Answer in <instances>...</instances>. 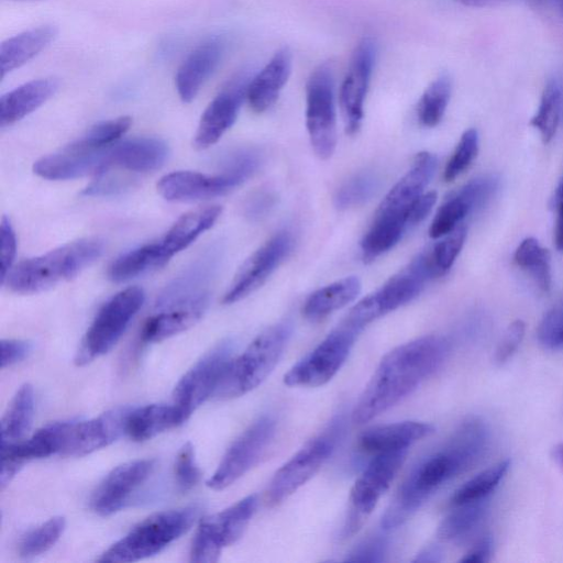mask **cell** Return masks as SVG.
Instances as JSON below:
<instances>
[{"label": "cell", "mask_w": 563, "mask_h": 563, "mask_svg": "<svg viewBox=\"0 0 563 563\" xmlns=\"http://www.w3.org/2000/svg\"><path fill=\"white\" fill-rule=\"evenodd\" d=\"M485 507L482 501L453 506L438 528V536L446 541L464 538L482 521Z\"/></svg>", "instance_id": "38"}, {"label": "cell", "mask_w": 563, "mask_h": 563, "mask_svg": "<svg viewBox=\"0 0 563 563\" xmlns=\"http://www.w3.org/2000/svg\"><path fill=\"white\" fill-rule=\"evenodd\" d=\"M102 250L103 243L97 238L73 241L22 261L4 282L18 294L38 292L78 275L101 255Z\"/></svg>", "instance_id": "4"}, {"label": "cell", "mask_w": 563, "mask_h": 563, "mask_svg": "<svg viewBox=\"0 0 563 563\" xmlns=\"http://www.w3.org/2000/svg\"><path fill=\"white\" fill-rule=\"evenodd\" d=\"M260 165L261 155L256 151L242 150L228 158L223 172L245 181L258 169Z\"/></svg>", "instance_id": "48"}, {"label": "cell", "mask_w": 563, "mask_h": 563, "mask_svg": "<svg viewBox=\"0 0 563 563\" xmlns=\"http://www.w3.org/2000/svg\"><path fill=\"white\" fill-rule=\"evenodd\" d=\"M380 178L372 170L355 174L346 180L334 196V205L340 210L357 207L369 200L378 190Z\"/></svg>", "instance_id": "39"}, {"label": "cell", "mask_w": 563, "mask_h": 563, "mask_svg": "<svg viewBox=\"0 0 563 563\" xmlns=\"http://www.w3.org/2000/svg\"><path fill=\"white\" fill-rule=\"evenodd\" d=\"M128 408H115L85 421H65L59 454L82 456L109 445L124 433Z\"/></svg>", "instance_id": "18"}, {"label": "cell", "mask_w": 563, "mask_h": 563, "mask_svg": "<svg viewBox=\"0 0 563 563\" xmlns=\"http://www.w3.org/2000/svg\"><path fill=\"white\" fill-rule=\"evenodd\" d=\"M154 467V460L143 459L113 468L93 492L90 501L92 510L100 516H110L124 508Z\"/></svg>", "instance_id": "19"}, {"label": "cell", "mask_w": 563, "mask_h": 563, "mask_svg": "<svg viewBox=\"0 0 563 563\" xmlns=\"http://www.w3.org/2000/svg\"><path fill=\"white\" fill-rule=\"evenodd\" d=\"M435 201L437 194L434 191L422 194L410 210L409 227H415L422 222L432 210Z\"/></svg>", "instance_id": "54"}, {"label": "cell", "mask_w": 563, "mask_h": 563, "mask_svg": "<svg viewBox=\"0 0 563 563\" xmlns=\"http://www.w3.org/2000/svg\"><path fill=\"white\" fill-rule=\"evenodd\" d=\"M276 203V196L267 189H261L254 192L245 202V216L257 221L266 217Z\"/></svg>", "instance_id": "52"}, {"label": "cell", "mask_w": 563, "mask_h": 563, "mask_svg": "<svg viewBox=\"0 0 563 563\" xmlns=\"http://www.w3.org/2000/svg\"><path fill=\"white\" fill-rule=\"evenodd\" d=\"M111 146L101 150H89L71 143L60 152L36 161L33 170L40 177L51 180H68L91 174L99 175L110 168L109 153Z\"/></svg>", "instance_id": "21"}, {"label": "cell", "mask_w": 563, "mask_h": 563, "mask_svg": "<svg viewBox=\"0 0 563 563\" xmlns=\"http://www.w3.org/2000/svg\"><path fill=\"white\" fill-rule=\"evenodd\" d=\"M209 305V292L157 308L141 331L144 343H155L178 334L200 320Z\"/></svg>", "instance_id": "23"}, {"label": "cell", "mask_w": 563, "mask_h": 563, "mask_svg": "<svg viewBox=\"0 0 563 563\" xmlns=\"http://www.w3.org/2000/svg\"><path fill=\"white\" fill-rule=\"evenodd\" d=\"M552 207L556 216L554 242L556 249L563 252V177L554 191V196L552 198Z\"/></svg>", "instance_id": "55"}, {"label": "cell", "mask_w": 563, "mask_h": 563, "mask_svg": "<svg viewBox=\"0 0 563 563\" xmlns=\"http://www.w3.org/2000/svg\"><path fill=\"white\" fill-rule=\"evenodd\" d=\"M435 167L434 155L419 153L411 168L388 191L361 243L367 256L375 258L387 252L410 228V210L433 177Z\"/></svg>", "instance_id": "3"}, {"label": "cell", "mask_w": 563, "mask_h": 563, "mask_svg": "<svg viewBox=\"0 0 563 563\" xmlns=\"http://www.w3.org/2000/svg\"><path fill=\"white\" fill-rule=\"evenodd\" d=\"M537 334L544 349L556 350L563 346V306L553 308L543 317Z\"/></svg>", "instance_id": "47"}, {"label": "cell", "mask_w": 563, "mask_h": 563, "mask_svg": "<svg viewBox=\"0 0 563 563\" xmlns=\"http://www.w3.org/2000/svg\"><path fill=\"white\" fill-rule=\"evenodd\" d=\"M408 450L380 453L372 460L355 481L351 494V515L346 531L354 532L388 489L402 466Z\"/></svg>", "instance_id": "15"}, {"label": "cell", "mask_w": 563, "mask_h": 563, "mask_svg": "<svg viewBox=\"0 0 563 563\" xmlns=\"http://www.w3.org/2000/svg\"><path fill=\"white\" fill-rule=\"evenodd\" d=\"M561 115V90L555 81L543 89L537 113L530 124L537 129L544 143H549L556 133Z\"/></svg>", "instance_id": "40"}, {"label": "cell", "mask_w": 563, "mask_h": 563, "mask_svg": "<svg viewBox=\"0 0 563 563\" xmlns=\"http://www.w3.org/2000/svg\"><path fill=\"white\" fill-rule=\"evenodd\" d=\"M344 431L342 417L333 418L309 440L273 476L266 492V503L274 507L305 485L329 460Z\"/></svg>", "instance_id": "8"}, {"label": "cell", "mask_w": 563, "mask_h": 563, "mask_svg": "<svg viewBox=\"0 0 563 563\" xmlns=\"http://www.w3.org/2000/svg\"><path fill=\"white\" fill-rule=\"evenodd\" d=\"M360 291L357 277L342 278L312 292L302 307V313L310 321H319L352 302Z\"/></svg>", "instance_id": "32"}, {"label": "cell", "mask_w": 563, "mask_h": 563, "mask_svg": "<svg viewBox=\"0 0 563 563\" xmlns=\"http://www.w3.org/2000/svg\"><path fill=\"white\" fill-rule=\"evenodd\" d=\"M376 53V42L372 37H363L352 54L347 73L341 85L340 108L349 134L356 133L362 124L364 100L375 65Z\"/></svg>", "instance_id": "16"}, {"label": "cell", "mask_w": 563, "mask_h": 563, "mask_svg": "<svg viewBox=\"0 0 563 563\" xmlns=\"http://www.w3.org/2000/svg\"><path fill=\"white\" fill-rule=\"evenodd\" d=\"M249 84L247 74H240L209 103L195 135L197 148L213 145L232 126L246 98Z\"/></svg>", "instance_id": "20"}, {"label": "cell", "mask_w": 563, "mask_h": 563, "mask_svg": "<svg viewBox=\"0 0 563 563\" xmlns=\"http://www.w3.org/2000/svg\"><path fill=\"white\" fill-rule=\"evenodd\" d=\"M224 52V42L212 37L197 46L177 70L175 84L180 99L190 102L218 67Z\"/></svg>", "instance_id": "25"}, {"label": "cell", "mask_w": 563, "mask_h": 563, "mask_svg": "<svg viewBox=\"0 0 563 563\" xmlns=\"http://www.w3.org/2000/svg\"><path fill=\"white\" fill-rule=\"evenodd\" d=\"M170 258L159 241L131 250L119 256L109 267L108 276L120 283L164 266Z\"/></svg>", "instance_id": "33"}, {"label": "cell", "mask_w": 563, "mask_h": 563, "mask_svg": "<svg viewBox=\"0 0 563 563\" xmlns=\"http://www.w3.org/2000/svg\"><path fill=\"white\" fill-rule=\"evenodd\" d=\"M550 253L534 238H526L517 247L514 261L534 279L538 287L547 292L551 288Z\"/></svg>", "instance_id": "35"}, {"label": "cell", "mask_w": 563, "mask_h": 563, "mask_svg": "<svg viewBox=\"0 0 563 563\" xmlns=\"http://www.w3.org/2000/svg\"><path fill=\"white\" fill-rule=\"evenodd\" d=\"M292 236L283 231L256 250L241 266L233 278L223 302H236L260 288L289 254Z\"/></svg>", "instance_id": "17"}, {"label": "cell", "mask_w": 563, "mask_h": 563, "mask_svg": "<svg viewBox=\"0 0 563 563\" xmlns=\"http://www.w3.org/2000/svg\"><path fill=\"white\" fill-rule=\"evenodd\" d=\"M487 445L478 427L461 423L441 450L422 460L405 478L382 519L384 530L401 526L439 487L474 465Z\"/></svg>", "instance_id": "2"}, {"label": "cell", "mask_w": 563, "mask_h": 563, "mask_svg": "<svg viewBox=\"0 0 563 563\" xmlns=\"http://www.w3.org/2000/svg\"><path fill=\"white\" fill-rule=\"evenodd\" d=\"M64 529L65 518L56 516L30 530L20 541V556L27 559L46 552L58 541Z\"/></svg>", "instance_id": "41"}, {"label": "cell", "mask_w": 563, "mask_h": 563, "mask_svg": "<svg viewBox=\"0 0 563 563\" xmlns=\"http://www.w3.org/2000/svg\"><path fill=\"white\" fill-rule=\"evenodd\" d=\"M188 417L175 404H153L129 409L124 433L133 441H145L184 423Z\"/></svg>", "instance_id": "28"}, {"label": "cell", "mask_w": 563, "mask_h": 563, "mask_svg": "<svg viewBox=\"0 0 563 563\" xmlns=\"http://www.w3.org/2000/svg\"><path fill=\"white\" fill-rule=\"evenodd\" d=\"M509 465V461L505 460L481 472L464 483L453 494L450 505L453 507L482 501L498 486L499 482L507 473Z\"/></svg>", "instance_id": "37"}, {"label": "cell", "mask_w": 563, "mask_h": 563, "mask_svg": "<svg viewBox=\"0 0 563 563\" xmlns=\"http://www.w3.org/2000/svg\"><path fill=\"white\" fill-rule=\"evenodd\" d=\"M478 153V133L475 129L466 130L451 158L449 159L443 177L445 181H452L472 164Z\"/></svg>", "instance_id": "44"}, {"label": "cell", "mask_w": 563, "mask_h": 563, "mask_svg": "<svg viewBox=\"0 0 563 563\" xmlns=\"http://www.w3.org/2000/svg\"><path fill=\"white\" fill-rule=\"evenodd\" d=\"M257 506L256 495H250L229 508L201 520L190 549V561L212 563L222 549L238 541L245 531Z\"/></svg>", "instance_id": "12"}, {"label": "cell", "mask_w": 563, "mask_h": 563, "mask_svg": "<svg viewBox=\"0 0 563 563\" xmlns=\"http://www.w3.org/2000/svg\"><path fill=\"white\" fill-rule=\"evenodd\" d=\"M387 551V543L380 536L364 540L345 559L349 562H382Z\"/></svg>", "instance_id": "50"}, {"label": "cell", "mask_w": 563, "mask_h": 563, "mask_svg": "<svg viewBox=\"0 0 563 563\" xmlns=\"http://www.w3.org/2000/svg\"><path fill=\"white\" fill-rule=\"evenodd\" d=\"M144 298V291L139 287L125 288L111 297L87 330L75 357L76 365H86L108 353L142 307Z\"/></svg>", "instance_id": "9"}, {"label": "cell", "mask_w": 563, "mask_h": 563, "mask_svg": "<svg viewBox=\"0 0 563 563\" xmlns=\"http://www.w3.org/2000/svg\"><path fill=\"white\" fill-rule=\"evenodd\" d=\"M291 52L279 48L249 84L246 99L255 112H264L278 99L291 71Z\"/></svg>", "instance_id": "26"}, {"label": "cell", "mask_w": 563, "mask_h": 563, "mask_svg": "<svg viewBox=\"0 0 563 563\" xmlns=\"http://www.w3.org/2000/svg\"><path fill=\"white\" fill-rule=\"evenodd\" d=\"M167 156L168 147L164 141L135 137L111 146L109 165L130 172L146 173L159 168Z\"/></svg>", "instance_id": "27"}, {"label": "cell", "mask_w": 563, "mask_h": 563, "mask_svg": "<svg viewBox=\"0 0 563 563\" xmlns=\"http://www.w3.org/2000/svg\"><path fill=\"white\" fill-rule=\"evenodd\" d=\"M34 415V391L30 384L22 385L13 396L1 419V446L25 439Z\"/></svg>", "instance_id": "34"}, {"label": "cell", "mask_w": 563, "mask_h": 563, "mask_svg": "<svg viewBox=\"0 0 563 563\" xmlns=\"http://www.w3.org/2000/svg\"><path fill=\"white\" fill-rule=\"evenodd\" d=\"M175 477L181 492L194 488L200 479V471L195 460L191 443H186L178 451L175 462Z\"/></svg>", "instance_id": "46"}, {"label": "cell", "mask_w": 563, "mask_h": 563, "mask_svg": "<svg viewBox=\"0 0 563 563\" xmlns=\"http://www.w3.org/2000/svg\"><path fill=\"white\" fill-rule=\"evenodd\" d=\"M361 331L345 320L284 376L287 386L318 387L330 382L346 361Z\"/></svg>", "instance_id": "10"}, {"label": "cell", "mask_w": 563, "mask_h": 563, "mask_svg": "<svg viewBox=\"0 0 563 563\" xmlns=\"http://www.w3.org/2000/svg\"><path fill=\"white\" fill-rule=\"evenodd\" d=\"M56 35L55 26L42 25L5 40L0 45L1 78L36 56Z\"/></svg>", "instance_id": "30"}, {"label": "cell", "mask_w": 563, "mask_h": 563, "mask_svg": "<svg viewBox=\"0 0 563 563\" xmlns=\"http://www.w3.org/2000/svg\"><path fill=\"white\" fill-rule=\"evenodd\" d=\"M429 251L432 263L440 276L444 275L460 254L466 238V228L459 225Z\"/></svg>", "instance_id": "45"}, {"label": "cell", "mask_w": 563, "mask_h": 563, "mask_svg": "<svg viewBox=\"0 0 563 563\" xmlns=\"http://www.w3.org/2000/svg\"><path fill=\"white\" fill-rule=\"evenodd\" d=\"M563 16V0H544Z\"/></svg>", "instance_id": "59"}, {"label": "cell", "mask_w": 563, "mask_h": 563, "mask_svg": "<svg viewBox=\"0 0 563 563\" xmlns=\"http://www.w3.org/2000/svg\"><path fill=\"white\" fill-rule=\"evenodd\" d=\"M1 368L23 361L31 351V344L23 340H1Z\"/></svg>", "instance_id": "53"}, {"label": "cell", "mask_w": 563, "mask_h": 563, "mask_svg": "<svg viewBox=\"0 0 563 563\" xmlns=\"http://www.w3.org/2000/svg\"><path fill=\"white\" fill-rule=\"evenodd\" d=\"M439 276L430 253H421L377 291L357 302L344 320L362 331L374 320L410 302L429 280Z\"/></svg>", "instance_id": "7"}, {"label": "cell", "mask_w": 563, "mask_h": 563, "mask_svg": "<svg viewBox=\"0 0 563 563\" xmlns=\"http://www.w3.org/2000/svg\"><path fill=\"white\" fill-rule=\"evenodd\" d=\"M306 124L311 146L321 159L332 156L336 145V114L333 73L329 64L319 65L306 85Z\"/></svg>", "instance_id": "11"}, {"label": "cell", "mask_w": 563, "mask_h": 563, "mask_svg": "<svg viewBox=\"0 0 563 563\" xmlns=\"http://www.w3.org/2000/svg\"><path fill=\"white\" fill-rule=\"evenodd\" d=\"M439 551L437 549H428L424 553H421L415 561L419 562H434L439 561Z\"/></svg>", "instance_id": "57"}, {"label": "cell", "mask_w": 563, "mask_h": 563, "mask_svg": "<svg viewBox=\"0 0 563 563\" xmlns=\"http://www.w3.org/2000/svg\"><path fill=\"white\" fill-rule=\"evenodd\" d=\"M233 354V342L224 340L188 369L174 388L173 399L185 415H190L214 396Z\"/></svg>", "instance_id": "14"}, {"label": "cell", "mask_w": 563, "mask_h": 563, "mask_svg": "<svg viewBox=\"0 0 563 563\" xmlns=\"http://www.w3.org/2000/svg\"><path fill=\"white\" fill-rule=\"evenodd\" d=\"M525 331L526 324L522 320H515L508 325L495 351L494 361L497 365H503L512 357L525 336Z\"/></svg>", "instance_id": "49"}, {"label": "cell", "mask_w": 563, "mask_h": 563, "mask_svg": "<svg viewBox=\"0 0 563 563\" xmlns=\"http://www.w3.org/2000/svg\"><path fill=\"white\" fill-rule=\"evenodd\" d=\"M131 122L130 117H120L100 122L73 143L79 147L89 150L109 147L129 130Z\"/></svg>", "instance_id": "43"}, {"label": "cell", "mask_w": 563, "mask_h": 563, "mask_svg": "<svg viewBox=\"0 0 563 563\" xmlns=\"http://www.w3.org/2000/svg\"><path fill=\"white\" fill-rule=\"evenodd\" d=\"M242 183L224 172L218 175H206L180 170L162 177L157 184V190L169 201H195L225 195Z\"/></svg>", "instance_id": "22"}, {"label": "cell", "mask_w": 563, "mask_h": 563, "mask_svg": "<svg viewBox=\"0 0 563 563\" xmlns=\"http://www.w3.org/2000/svg\"><path fill=\"white\" fill-rule=\"evenodd\" d=\"M58 86L54 78H42L3 95L0 99V126L11 125L36 110L57 91Z\"/></svg>", "instance_id": "29"}, {"label": "cell", "mask_w": 563, "mask_h": 563, "mask_svg": "<svg viewBox=\"0 0 563 563\" xmlns=\"http://www.w3.org/2000/svg\"><path fill=\"white\" fill-rule=\"evenodd\" d=\"M16 238L10 220L5 217L1 220V282L11 271L15 257Z\"/></svg>", "instance_id": "51"}, {"label": "cell", "mask_w": 563, "mask_h": 563, "mask_svg": "<svg viewBox=\"0 0 563 563\" xmlns=\"http://www.w3.org/2000/svg\"><path fill=\"white\" fill-rule=\"evenodd\" d=\"M434 427L421 421H401L371 427L361 433L357 448L371 455L408 450L415 442L433 433Z\"/></svg>", "instance_id": "24"}, {"label": "cell", "mask_w": 563, "mask_h": 563, "mask_svg": "<svg viewBox=\"0 0 563 563\" xmlns=\"http://www.w3.org/2000/svg\"><path fill=\"white\" fill-rule=\"evenodd\" d=\"M473 211L471 203L457 190L439 208L430 225L429 235L438 239L452 232Z\"/></svg>", "instance_id": "42"}, {"label": "cell", "mask_w": 563, "mask_h": 563, "mask_svg": "<svg viewBox=\"0 0 563 563\" xmlns=\"http://www.w3.org/2000/svg\"><path fill=\"white\" fill-rule=\"evenodd\" d=\"M554 461L563 468V442L556 444L552 450Z\"/></svg>", "instance_id": "58"}, {"label": "cell", "mask_w": 563, "mask_h": 563, "mask_svg": "<svg viewBox=\"0 0 563 563\" xmlns=\"http://www.w3.org/2000/svg\"><path fill=\"white\" fill-rule=\"evenodd\" d=\"M276 432V421L271 416L255 420L231 444L207 485L221 490L233 484L264 456Z\"/></svg>", "instance_id": "13"}, {"label": "cell", "mask_w": 563, "mask_h": 563, "mask_svg": "<svg viewBox=\"0 0 563 563\" xmlns=\"http://www.w3.org/2000/svg\"><path fill=\"white\" fill-rule=\"evenodd\" d=\"M221 214V207L200 208L181 216L159 241L166 255L172 258L186 249L201 233L210 229Z\"/></svg>", "instance_id": "31"}, {"label": "cell", "mask_w": 563, "mask_h": 563, "mask_svg": "<svg viewBox=\"0 0 563 563\" xmlns=\"http://www.w3.org/2000/svg\"><path fill=\"white\" fill-rule=\"evenodd\" d=\"M492 540L490 538H484L476 543L464 556L461 562L465 563H484L487 562L492 553Z\"/></svg>", "instance_id": "56"}, {"label": "cell", "mask_w": 563, "mask_h": 563, "mask_svg": "<svg viewBox=\"0 0 563 563\" xmlns=\"http://www.w3.org/2000/svg\"><path fill=\"white\" fill-rule=\"evenodd\" d=\"M452 91L451 78L446 74L434 79L422 93L417 115L421 125L433 128L442 120Z\"/></svg>", "instance_id": "36"}, {"label": "cell", "mask_w": 563, "mask_h": 563, "mask_svg": "<svg viewBox=\"0 0 563 563\" xmlns=\"http://www.w3.org/2000/svg\"><path fill=\"white\" fill-rule=\"evenodd\" d=\"M291 331V323L283 321L258 334L240 355L231 358L214 397L236 398L261 385L278 363Z\"/></svg>", "instance_id": "5"}, {"label": "cell", "mask_w": 563, "mask_h": 563, "mask_svg": "<svg viewBox=\"0 0 563 563\" xmlns=\"http://www.w3.org/2000/svg\"><path fill=\"white\" fill-rule=\"evenodd\" d=\"M449 353V342L439 335L422 336L393 349L361 394L352 422L364 424L401 401L443 365Z\"/></svg>", "instance_id": "1"}, {"label": "cell", "mask_w": 563, "mask_h": 563, "mask_svg": "<svg viewBox=\"0 0 563 563\" xmlns=\"http://www.w3.org/2000/svg\"><path fill=\"white\" fill-rule=\"evenodd\" d=\"M198 508L165 510L150 516L112 544L99 562H134L159 553L187 532Z\"/></svg>", "instance_id": "6"}]
</instances>
